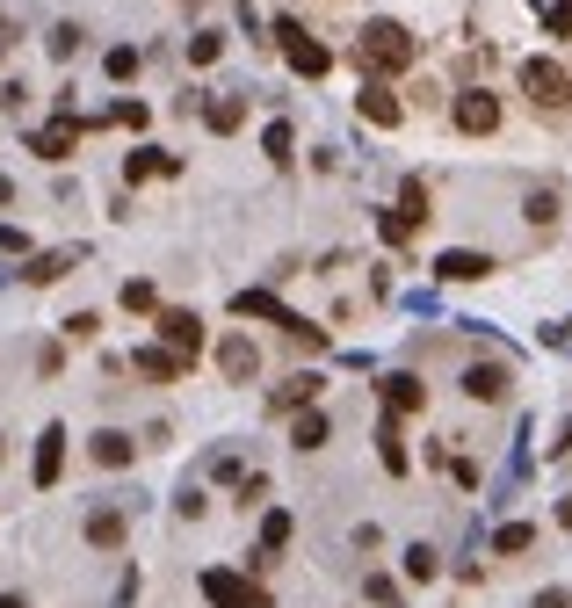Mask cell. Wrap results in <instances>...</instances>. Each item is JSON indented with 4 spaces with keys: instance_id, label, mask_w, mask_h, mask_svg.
Returning a JSON list of instances; mask_svg holds the SVG:
<instances>
[{
    "instance_id": "1",
    "label": "cell",
    "mask_w": 572,
    "mask_h": 608,
    "mask_svg": "<svg viewBox=\"0 0 572 608\" xmlns=\"http://www.w3.org/2000/svg\"><path fill=\"white\" fill-rule=\"evenodd\" d=\"M355 58H363L370 73H406L413 58H420V44L406 37L399 22H363V37H355Z\"/></svg>"
},
{
    "instance_id": "2",
    "label": "cell",
    "mask_w": 572,
    "mask_h": 608,
    "mask_svg": "<svg viewBox=\"0 0 572 608\" xmlns=\"http://www.w3.org/2000/svg\"><path fill=\"white\" fill-rule=\"evenodd\" d=\"M276 44L290 58V73H305V80H326V66H334V51H326L312 29H297V22H276Z\"/></svg>"
},
{
    "instance_id": "3",
    "label": "cell",
    "mask_w": 572,
    "mask_h": 608,
    "mask_svg": "<svg viewBox=\"0 0 572 608\" xmlns=\"http://www.w3.org/2000/svg\"><path fill=\"white\" fill-rule=\"evenodd\" d=\"M522 95H529L536 109H565V102H572V73L551 66V58H529V66H522Z\"/></svg>"
},
{
    "instance_id": "4",
    "label": "cell",
    "mask_w": 572,
    "mask_h": 608,
    "mask_svg": "<svg viewBox=\"0 0 572 608\" xmlns=\"http://www.w3.org/2000/svg\"><path fill=\"white\" fill-rule=\"evenodd\" d=\"M203 601H210V608H268V594L247 587V580H239V572H225V565L203 572Z\"/></svg>"
},
{
    "instance_id": "5",
    "label": "cell",
    "mask_w": 572,
    "mask_h": 608,
    "mask_svg": "<svg viewBox=\"0 0 572 608\" xmlns=\"http://www.w3.org/2000/svg\"><path fill=\"white\" fill-rule=\"evenodd\" d=\"M73 145H80V116L73 109H58L51 124L29 138V152H44V160H73Z\"/></svg>"
},
{
    "instance_id": "6",
    "label": "cell",
    "mask_w": 572,
    "mask_h": 608,
    "mask_svg": "<svg viewBox=\"0 0 572 608\" xmlns=\"http://www.w3.org/2000/svg\"><path fill=\"white\" fill-rule=\"evenodd\" d=\"M160 341H167L174 355H182V362H196V348H203V319L174 304V312H160Z\"/></svg>"
},
{
    "instance_id": "7",
    "label": "cell",
    "mask_w": 572,
    "mask_h": 608,
    "mask_svg": "<svg viewBox=\"0 0 572 608\" xmlns=\"http://www.w3.org/2000/svg\"><path fill=\"white\" fill-rule=\"evenodd\" d=\"M377 391H384V413H391V420H406V413H420V406H428V384H420V377H406V370H391Z\"/></svg>"
},
{
    "instance_id": "8",
    "label": "cell",
    "mask_w": 572,
    "mask_h": 608,
    "mask_svg": "<svg viewBox=\"0 0 572 608\" xmlns=\"http://www.w3.org/2000/svg\"><path fill=\"white\" fill-rule=\"evenodd\" d=\"M507 384H515V377H507V362H471V370H464V391H471L478 406H500Z\"/></svg>"
},
{
    "instance_id": "9",
    "label": "cell",
    "mask_w": 572,
    "mask_h": 608,
    "mask_svg": "<svg viewBox=\"0 0 572 608\" xmlns=\"http://www.w3.org/2000/svg\"><path fill=\"white\" fill-rule=\"evenodd\" d=\"M435 276H442V283H478V276H493V254L449 247V254H435Z\"/></svg>"
},
{
    "instance_id": "10",
    "label": "cell",
    "mask_w": 572,
    "mask_h": 608,
    "mask_svg": "<svg viewBox=\"0 0 572 608\" xmlns=\"http://www.w3.org/2000/svg\"><path fill=\"white\" fill-rule=\"evenodd\" d=\"M218 370H225L232 384H247V377L261 370V348L247 341V333H225V341H218Z\"/></svg>"
},
{
    "instance_id": "11",
    "label": "cell",
    "mask_w": 572,
    "mask_h": 608,
    "mask_svg": "<svg viewBox=\"0 0 572 608\" xmlns=\"http://www.w3.org/2000/svg\"><path fill=\"white\" fill-rule=\"evenodd\" d=\"M457 131H471V138H486V131H500V102L486 95V87H471V95L457 102Z\"/></svg>"
},
{
    "instance_id": "12",
    "label": "cell",
    "mask_w": 572,
    "mask_h": 608,
    "mask_svg": "<svg viewBox=\"0 0 572 608\" xmlns=\"http://www.w3.org/2000/svg\"><path fill=\"white\" fill-rule=\"evenodd\" d=\"M355 109H363V116H370V124H377V131H391V124H399V116H406V109H399V95H391V87H384V80H370V87H363V95H355Z\"/></svg>"
},
{
    "instance_id": "13",
    "label": "cell",
    "mask_w": 572,
    "mask_h": 608,
    "mask_svg": "<svg viewBox=\"0 0 572 608\" xmlns=\"http://www.w3.org/2000/svg\"><path fill=\"white\" fill-rule=\"evenodd\" d=\"M131 370H138V377H153V384H174V377L189 370V362L174 355V348H138V355H131Z\"/></svg>"
},
{
    "instance_id": "14",
    "label": "cell",
    "mask_w": 572,
    "mask_h": 608,
    "mask_svg": "<svg viewBox=\"0 0 572 608\" xmlns=\"http://www.w3.org/2000/svg\"><path fill=\"white\" fill-rule=\"evenodd\" d=\"M58 464H66V428L37 435V485H58Z\"/></svg>"
},
{
    "instance_id": "15",
    "label": "cell",
    "mask_w": 572,
    "mask_h": 608,
    "mask_svg": "<svg viewBox=\"0 0 572 608\" xmlns=\"http://www.w3.org/2000/svg\"><path fill=\"white\" fill-rule=\"evenodd\" d=\"M203 124H210V131H218V138H232L239 124H247V95H218V102H210V109H203Z\"/></svg>"
},
{
    "instance_id": "16",
    "label": "cell",
    "mask_w": 572,
    "mask_h": 608,
    "mask_svg": "<svg viewBox=\"0 0 572 608\" xmlns=\"http://www.w3.org/2000/svg\"><path fill=\"white\" fill-rule=\"evenodd\" d=\"M145 174H182V160H174V152H153V145H138L131 160H124V181H145Z\"/></svg>"
},
{
    "instance_id": "17",
    "label": "cell",
    "mask_w": 572,
    "mask_h": 608,
    "mask_svg": "<svg viewBox=\"0 0 572 608\" xmlns=\"http://www.w3.org/2000/svg\"><path fill=\"white\" fill-rule=\"evenodd\" d=\"M87 543L116 551V543H124V507H95V514H87Z\"/></svg>"
},
{
    "instance_id": "18",
    "label": "cell",
    "mask_w": 572,
    "mask_h": 608,
    "mask_svg": "<svg viewBox=\"0 0 572 608\" xmlns=\"http://www.w3.org/2000/svg\"><path fill=\"white\" fill-rule=\"evenodd\" d=\"M87 456L116 471V464H131V456H138V442H131V435H116V428H102V435H95V449H87Z\"/></svg>"
},
{
    "instance_id": "19",
    "label": "cell",
    "mask_w": 572,
    "mask_h": 608,
    "mask_svg": "<svg viewBox=\"0 0 572 608\" xmlns=\"http://www.w3.org/2000/svg\"><path fill=\"white\" fill-rule=\"evenodd\" d=\"M377 456H384V471H391V478L406 471V442H399V420H391V413L377 420Z\"/></svg>"
},
{
    "instance_id": "20",
    "label": "cell",
    "mask_w": 572,
    "mask_h": 608,
    "mask_svg": "<svg viewBox=\"0 0 572 608\" xmlns=\"http://www.w3.org/2000/svg\"><path fill=\"white\" fill-rule=\"evenodd\" d=\"M73 261H80V247H58V254H37V261L22 268V276H29V283H58V276H66Z\"/></svg>"
},
{
    "instance_id": "21",
    "label": "cell",
    "mask_w": 572,
    "mask_h": 608,
    "mask_svg": "<svg viewBox=\"0 0 572 608\" xmlns=\"http://www.w3.org/2000/svg\"><path fill=\"white\" fill-rule=\"evenodd\" d=\"M399 218H406L413 232H420V225H428V181H420V174H413V181H406V189H399Z\"/></svg>"
},
{
    "instance_id": "22",
    "label": "cell",
    "mask_w": 572,
    "mask_h": 608,
    "mask_svg": "<svg viewBox=\"0 0 572 608\" xmlns=\"http://www.w3.org/2000/svg\"><path fill=\"white\" fill-rule=\"evenodd\" d=\"M326 435H334V420H326V413H297V428H290V442H297V449H319Z\"/></svg>"
},
{
    "instance_id": "23",
    "label": "cell",
    "mask_w": 572,
    "mask_h": 608,
    "mask_svg": "<svg viewBox=\"0 0 572 608\" xmlns=\"http://www.w3.org/2000/svg\"><path fill=\"white\" fill-rule=\"evenodd\" d=\"M529 543H536V529H529V522H507V529H493V551H500V558H522Z\"/></svg>"
},
{
    "instance_id": "24",
    "label": "cell",
    "mask_w": 572,
    "mask_h": 608,
    "mask_svg": "<svg viewBox=\"0 0 572 608\" xmlns=\"http://www.w3.org/2000/svg\"><path fill=\"white\" fill-rule=\"evenodd\" d=\"M305 399H319V377L305 370V377H290L283 391H276V413H290V406H305Z\"/></svg>"
},
{
    "instance_id": "25",
    "label": "cell",
    "mask_w": 572,
    "mask_h": 608,
    "mask_svg": "<svg viewBox=\"0 0 572 608\" xmlns=\"http://www.w3.org/2000/svg\"><path fill=\"white\" fill-rule=\"evenodd\" d=\"M435 572H442L435 543H413V551H406V580H435Z\"/></svg>"
},
{
    "instance_id": "26",
    "label": "cell",
    "mask_w": 572,
    "mask_h": 608,
    "mask_svg": "<svg viewBox=\"0 0 572 608\" xmlns=\"http://www.w3.org/2000/svg\"><path fill=\"white\" fill-rule=\"evenodd\" d=\"M102 66H109V80H138V44H116Z\"/></svg>"
},
{
    "instance_id": "27",
    "label": "cell",
    "mask_w": 572,
    "mask_h": 608,
    "mask_svg": "<svg viewBox=\"0 0 572 608\" xmlns=\"http://www.w3.org/2000/svg\"><path fill=\"white\" fill-rule=\"evenodd\" d=\"M124 312H160V290L145 283V276H138V283H124Z\"/></svg>"
},
{
    "instance_id": "28",
    "label": "cell",
    "mask_w": 572,
    "mask_h": 608,
    "mask_svg": "<svg viewBox=\"0 0 572 608\" xmlns=\"http://www.w3.org/2000/svg\"><path fill=\"white\" fill-rule=\"evenodd\" d=\"M283 543H290V514L276 507V514H268V522H261V551H283Z\"/></svg>"
},
{
    "instance_id": "29",
    "label": "cell",
    "mask_w": 572,
    "mask_h": 608,
    "mask_svg": "<svg viewBox=\"0 0 572 608\" xmlns=\"http://www.w3.org/2000/svg\"><path fill=\"white\" fill-rule=\"evenodd\" d=\"M551 218H558V189H536V196H529V225L544 232Z\"/></svg>"
},
{
    "instance_id": "30",
    "label": "cell",
    "mask_w": 572,
    "mask_h": 608,
    "mask_svg": "<svg viewBox=\"0 0 572 608\" xmlns=\"http://www.w3.org/2000/svg\"><path fill=\"white\" fill-rule=\"evenodd\" d=\"M218 51H225V37H218V29H203V37H189V66H210Z\"/></svg>"
},
{
    "instance_id": "31",
    "label": "cell",
    "mask_w": 572,
    "mask_h": 608,
    "mask_svg": "<svg viewBox=\"0 0 572 608\" xmlns=\"http://www.w3.org/2000/svg\"><path fill=\"white\" fill-rule=\"evenodd\" d=\"M261 152L283 167V160H290V124H268V131H261Z\"/></svg>"
},
{
    "instance_id": "32",
    "label": "cell",
    "mask_w": 572,
    "mask_h": 608,
    "mask_svg": "<svg viewBox=\"0 0 572 608\" xmlns=\"http://www.w3.org/2000/svg\"><path fill=\"white\" fill-rule=\"evenodd\" d=\"M377 232H384V239H391V247H406V239H413V225H406V218H399V210H384V218H377Z\"/></svg>"
},
{
    "instance_id": "33",
    "label": "cell",
    "mask_w": 572,
    "mask_h": 608,
    "mask_svg": "<svg viewBox=\"0 0 572 608\" xmlns=\"http://www.w3.org/2000/svg\"><path fill=\"white\" fill-rule=\"evenodd\" d=\"M51 51L73 58V51H80V22H58V29H51Z\"/></svg>"
},
{
    "instance_id": "34",
    "label": "cell",
    "mask_w": 572,
    "mask_h": 608,
    "mask_svg": "<svg viewBox=\"0 0 572 608\" xmlns=\"http://www.w3.org/2000/svg\"><path fill=\"white\" fill-rule=\"evenodd\" d=\"M544 22H551V37H572V0H551Z\"/></svg>"
},
{
    "instance_id": "35",
    "label": "cell",
    "mask_w": 572,
    "mask_h": 608,
    "mask_svg": "<svg viewBox=\"0 0 572 608\" xmlns=\"http://www.w3.org/2000/svg\"><path fill=\"white\" fill-rule=\"evenodd\" d=\"M363 594H370L377 608H391V601H399V587H391V580H384V572H370V580H363Z\"/></svg>"
},
{
    "instance_id": "36",
    "label": "cell",
    "mask_w": 572,
    "mask_h": 608,
    "mask_svg": "<svg viewBox=\"0 0 572 608\" xmlns=\"http://www.w3.org/2000/svg\"><path fill=\"white\" fill-rule=\"evenodd\" d=\"M95 326H102L95 312H73V319H66V341H95Z\"/></svg>"
},
{
    "instance_id": "37",
    "label": "cell",
    "mask_w": 572,
    "mask_h": 608,
    "mask_svg": "<svg viewBox=\"0 0 572 608\" xmlns=\"http://www.w3.org/2000/svg\"><path fill=\"white\" fill-rule=\"evenodd\" d=\"M0 254H29V239H22L15 225H0Z\"/></svg>"
},
{
    "instance_id": "38",
    "label": "cell",
    "mask_w": 572,
    "mask_h": 608,
    "mask_svg": "<svg viewBox=\"0 0 572 608\" xmlns=\"http://www.w3.org/2000/svg\"><path fill=\"white\" fill-rule=\"evenodd\" d=\"M536 608H572V594H565V587H544V594H536Z\"/></svg>"
},
{
    "instance_id": "39",
    "label": "cell",
    "mask_w": 572,
    "mask_h": 608,
    "mask_svg": "<svg viewBox=\"0 0 572 608\" xmlns=\"http://www.w3.org/2000/svg\"><path fill=\"white\" fill-rule=\"evenodd\" d=\"M8 203H15V181H8V174H0V210H8Z\"/></svg>"
},
{
    "instance_id": "40",
    "label": "cell",
    "mask_w": 572,
    "mask_h": 608,
    "mask_svg": "<svg viewBox=\"0 0 572 608\" xmlns=\"http://www.w3.org/2000/svg\"><path fill=\"white\" fill-rule=\"evenodd\" d=\"M558 522H565V529H572V493H565V507H558Z\"/></svg>"
},
{
    "instance_id": "41",
    "label": "cell",
    "mask_w": 572,
    "mask_h": 608,
    "mask_svg": "<svg viewBox=\"0 0 572 608\" xmlns=\"http://www.w3.org/2000/svg\"><path fill=\"white\" fill-rule=\"evenodd\" d=\"M0 608H29V601H22V594H0Z\"/></svg>"
}]
</instances>
